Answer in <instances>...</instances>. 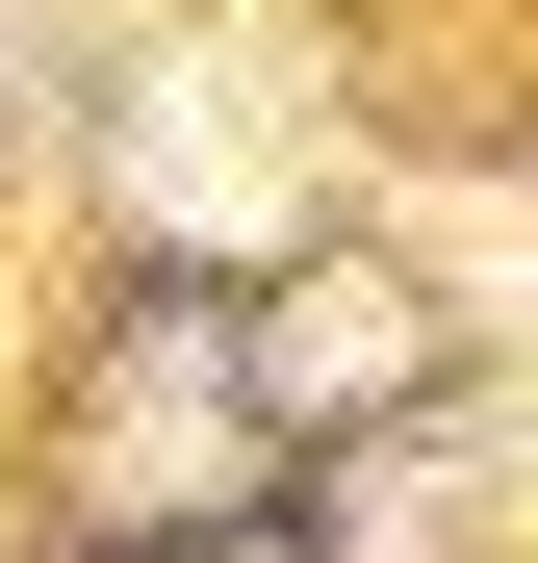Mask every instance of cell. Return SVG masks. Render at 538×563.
I'll return each instance as SVG.
<instances>
[{
    "label": "cell",
    "mask_w": 538,
    "mask_h": 563,
    "mask_svg": "<svg viewBox=\"0 0 538 563\" xmlns=\"http://www.w3.org/2000/svg\"><path fill=\"white\" fill-rule=\"evenodd\" d=\"M256 129H283L256 77H154V154H129V179H154L179 231H283V154H256Z\"/></svg>",
    "instance_id": "cell-1"
}]
</instances>
